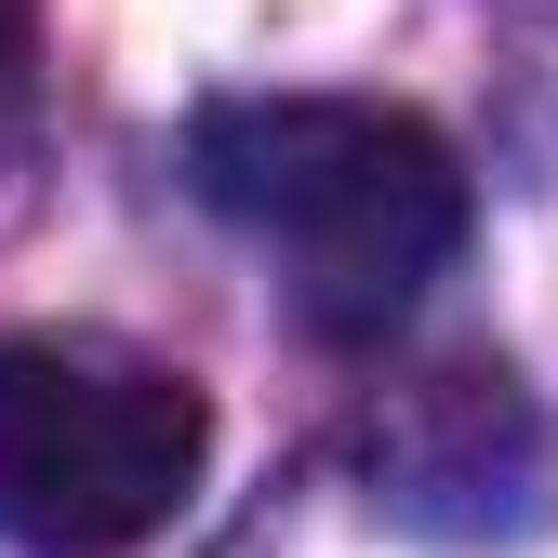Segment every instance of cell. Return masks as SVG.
<instances>
[{
  "label": "cell",
  "instance_id": "1",
  "mask_svg": "<svg viewBox=\"0 0 558 558\" xmlns=\"http://www.w3.org/2000/svg\"><path fill=\"white\" fill-rule=\"evenodd\" d=\"M186 186L293 279L306 332L373 345L465 253V160L386 94H227L186 120Z\"/></svg>",
  "mask_w": 558,
  "mask_h": 558
},
{
  "label": "cell",
  "instance_id": "2",
  "mask_svg": "<svg viewBox=\"0 0 558 558\" xmlns=\"http://www.w3.org/2000/svg\"><path fill=\"white\" fill-rule=\"evenodd\" d=\"M214 465V399L81 332H0V545L120 558L186 519Z\"/></svg>",
  "mask_w": 558,
  "mask_h": 558
},
{
  "label": "cell",
  "instance_id": "3",
  "mask_svg": "<svg viewBox=\"0 0 558 558\" xmlns=\"http://www.w3.org/2000/svg\"><path fill=\"white\" fill-rule=\"evenodd\" d=\"M27 27H40V0H0V66L27 53Z\"/></svg>",
  "mask_w": 558,
  "mask_h": 558
}]
</instances>
